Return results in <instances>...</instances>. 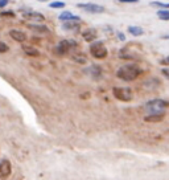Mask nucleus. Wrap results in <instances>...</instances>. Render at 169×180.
I'll use <instances>...</instances> for the list:
<instances>
[{"label": "nucleus", "mask_w": 169, "mask_h": 180, "mask_svg": "<svg viewBox=\"0 0 169 180\" xmlns=\"http://www.w3.org/2000/svg\"><path fill=\"white\" fill-rule=\"evenodd\" d=\"M142 74V69L138 66V65H134V64H131V65H124V66H120L118 72H116V77L120 78L122 81H134L139 77V75Z\"/></svg>", "instance_id": "obj_1"}, {"label": "nucleus", "mask_w": 169, "mask_h": 180, "mask_svg": "<svg viewBox=\"0 0 169 180\" xmlns=\"http://www.w3.org/2000/svg\"><path fill=\"white\" fill-rule=\"evenodd\" d=\"M169 106V102L164 101V99H152V101L147 102L144 105V110L148 114H160L164 113V110Z\"/></svg>", "instance_id": "obj_2"}, {"label": "nucleus", "mask_w": 169, "mask_h": 180, "mask_svg": "<svg viewBox=\"0 0 169 180\" xmlns=\"http://www.w3.org/2000/svg\"><path fill=\"white\" fill-rule=\"evenodd\" d=\"M90 53H91L92 57L102 60L104 57H107L108 50H107V48L104 46V44L102 41H96V42L90 45Z\"/></svg>", "instance_id": "obj_3"}, {"label": "nucleus", "mask_w": 169, "mask_h": 180, "mask_svg": "<svg viewBox=\"0 0 169 180\" xmlns=\"http://www.w3.org/2000/svg\"><path fill=\"white\" fill-rule=\"evenodd\" d=\"M112 94L116 99L119 101H123V102H130L134 94H132V90L130 87H114L112 89Z\"/></svg>", "instance_id": "obj_4"}, {"label": "nucleus", "mask_w": 169, "mask_h": 180, "mask_svg": "<svg viewBox=\"0 0 169 180\" xmlns=\"http://www.w3.org/2000/svg\"><path fill=\"white\" fill-rule=\"evenodd\" d=\"M75 48L77 46V42L75 41H71V40H63V41H59L57 45H56V49L54 52L57 53L58 56H63L66 53H69V50L71 48Z\"/></svg>", "instance_id": "obj_5"}, {"label": "nucleus", "mask_w": 169, "mask_h": 180, "mask_svg": "<svg viewBox=\"0 0 169 180\" xmlns=\"http://www.w3.org/2000/svg\"><path fill=\"white\" fill-rule=\"evenodd\" d=\"M77 7L81 8V9H84L88 13H103L104 12V7L94 3H79Z\"/></svg>", "instance_id": "obj_6"}, {"label": "nucleus", "mask_w": 169, "mask_h": 180, "mask_svg": "<svg viewBox=\"0 0 169 180\" xmlns=\"http://www.w3.org/2000/svg\"><path fill=\"white\" fill-rule=\"evenodd\" d=\"M12 172V166L7 159H3L0 163V178L2 179H7Z\"/></svg>", "instance_id": "obj_7"}, {"label": "nucleus", "mask_w": 169, "mask_h": 180, "mask_svg": "<svg viewBox=\"0 0 169 180\" xmlns=\"http://www.w3.org/2000/svg\"><path fill=\"white\" fill-rule=\"evenodd\" d=\"M24 17H25L27 20H29V21L32 23H42L44 20H45V17H44L42 13H38V12H24Z\"/></svg>", "instance_id": "obj_8"}, {"label": "nucleus", "mask_w": 169, "mask_h": 180, "mask_svg": "<svg viewBox=\"0 0 169 180\" xmlns=\"http://www.w3.org/2000/svg\"><path fill=\"white\" fill-rule=\"evenodd\" d=\"M9 36H11V39H13L15 41H17V42H24L27 40V35L21 31H17V29H12L9 32Z\"/></svg>", "instance_id": "obj_9"}, {"label": "nucleus", "mask_w": 169, "mask_h": 180, "mask_svg": "<svg viewBox=\"0 0 169 180\" xmlns=\"http://www.w3.org/2000/svg\"><path fill=\"white\" fill-rule=\"evenodd\" d=\"M58 17H59V20H62V21H79V20H81L78 16L73 15L69 11H63L62 13L58 16Z\"/></svg>", "instance_id": "obj_10"}, {"label": "nucleus", "mask_w": 169, "mask_h": 180, "mask_svg": "<svg viewBox=\"0 0 169 180\" xmlns=\"http://www.w3.org/2000/svg\"><path fill=\"white\" fill-rule=\"evenodd\" d=\"M82 37H83L84 41H87V42L94 41V40L96 39V31L94 29V28H88V29H86L82 33Z\"/></svg>", "instance_id": "obj_11"}, {"label": "nucleus", "mask_w": 169, "mask_h": 180, "mask_svg": "<svg viewBox=\"0 0 169 180\" xmlns=\"http://www.w3.org/2000/svg\"><path fill=\"white\" fill-rule=\"evenodd\" d=\"M23 50L29 57H40V50L32 45H23Z\"/></svg>", "instance_id": "obj_12"}, {"label": "nucleus", "mask_w": 169, "mask_h": 180, "mask_svg": "<svg viewBox=\"0 0 169 180\" xmlns=\"http://www.w3.org/2000/svg\"><path fill=\"white\" fill-rule=\"evenodd\" d=\"M164 117H165V114L164 113H160V114H147L146 117H144V121L146 122H160L163 121Z\"/></svg>", "instance_id": "obj_13"}, {"label": "nucleus", "mask_w": 169, "mask_h": 180, "mask_svg": "<svg viewBox=\"0 0 169 180\" xmlns=\"http://www.w3.org/2000/svg\"><path fill=\"white\" fill-rule=\"evenodd\" d=\"M62 27H63V29H66V31H78L79 29L78 21H66Z\"/></svg>", "instance_id": "obj_14"}, {"label": "nucleus", "mask_w": 169, "mask_h": 180, "mask_svg": "<svg viewBox=\"0 0 169 180\" xmlns=\"http://www.w3.org/2000/svg\"><path fill=\"white\" fill-rule=\"evenodd\" d=\"M128 32H130V35L132 36H142L144 35V29L142 27H128Z\"/></svg>", "instance_id": "obj_15"}, {"label": "nucleus", "mask_w": 169, "mask_h": 180, "mask_svg": "<svg viewBox=\"0 0 169 180\" xmlns=\"http://www.w3.org/2000/svg\"><path fill=\"white\" fill-rule=\"evenodd\" d=\"M157 16L160 20H164V21H168L169 20V9H160L157 12Z\"/></svg>", "instance_id": "obj_16"}, {"label": "nucleus", "mask_w": 169, "mask_h": 180, "mask_svg": "<svg viewBox=\"0 0 169 180\" xmlns=\"http://www.w3.org/2000/svg\"><path fill=\"white\" fill-rule=\"evenodd\" d=\"M31 28V29H33V31H38V32H48V28L45 25H37V24H29L28 25Z\"/></svg>", "instance_id": "obj_17"}, {"label": "nucleus", "mask_w": 169, "mask_h": 180, "mask_svg": "<svg viewBox=\"0 0 169 180\" xmlns=\"http://www.w3.org/2000/svg\"><path fill=\"white\" fill-rule=\"evenodd\" d=\"M152 7H157V8H163V9H169V3H161V2H152L151 3Z\"/></svg>", "instance_id": "obj_18"}, {"label": "nucleus", "mask_w": 169, "mask_h": 180, "mask_svg": "<svg viewBox=\"0 0 169 180\" xmlns=\"http://www.w3.org/2000/svg\"><path fill=\"white\" fill-rule=\"evenodd\" d=\"M49 7L50 8H63L65 7V3L63 2H53L49 4Z\"/></svg>", "instance_id": "obj_19"}, {"label": "nucleus", "mask_w": 169, "mask_h": 180, "mask_svg": "<svg viewBox=\"0 0 169 180\" xmlns=\"http://www.w3.org/2000/svg\"><path fill=\"white\" fill-rule=\"evenodd\" d=\"M8 52V45L5 42H0V53H5Z\"/></svg>", "instance_id": "obj_20"}, {"label": "nucleus", "mask_w": 169, "mask_h": 180, "mask_svg": "<svg viewBox=\"0 0 169 180\" xmlns=\"http://www.w3.org/2000/svg\"><path fill=\"white\" fill-rule=\"evenodd\" d=\"M2 16H3V17H15V13H13V12H5V11H3L2 12Z\"/></svg>", "instance_id": "obj_21"}, {"label": "nucleus", "mask_w": 169, "mask_h": 180, "mask_svg": "<svg viewBox=\"0 0 169 180\" xmlns=\"http://www.w3.org/2000/svg\"><path fill=\"white\" fill-rule=\"evenodd\" d=\"M8 4V0H0V8H4Z\"/></svg>", "instance_id": "obj_22"}, {"label": "nucleus", "mask_w": 169, "mask_h": 180, "mask_svg": "<svg viewBox=\"0 0 169 180\" xmlns=\"http://www.w3.org/2000/svg\"><path fill=\"white\" fill-rule=\"evenodd\" d=\"M120 3H138L139 0H119Z\"/></svg>", "instance_id": "obj_23"}, {"label": "nucleus", "mask_w": 169, "mask_h": 180, "mask_svg": "<svg viewBox=\"0 0 169 180\" xmlns=\"http://www.w3.org/2000/svg\"><path fill=\"white\" fill-rule=\"evenodd\" d=\"M161 64H163V65H169V57L161 60Z\"/></svg>", "instance_id": "obj_24"}, {"label": "nucleus", "mask_w": 169, "mask_h": 180, "mask_svg": "<svg viewBox=\"0 0 169 180\" xmlns=\"http://www.w3.org/2000/svg\"><path fill=\"white\" fill-rule=\"evenodd\" d=\"M163 74L169 79V69H164V70H163Z\"/></svg>", "instance_id": "obj_25"}, {"label": "nucleus", "mask_w": 169, "mask_h": 180, "mask_svg": "<svg viewBox=\"0 0 169 180\" xmlns=\"http://www.w3.org/2000/svg\"><path fill=\"white\" fill-rule=\"evenodd\" d=\"M118 36H119V39H120V40H124V39H126V37H124V35H123V33H120V32L118 33Z\"/></svg>", "instance_id": "obj_26"}, {"label": "nucleus", "mask_w": 169, "mask_h": 180, "mask_svg": "<svg viewBox=\"0 0 169 180\" xmlns=\"http://www.w3.org/2000/svg\"><path fill=\"white\" fill-rule=\"evenodd\" d=\"M163 39H165V40H169V35H167V36H163Z\"/></svg>", "instance_id": "obj_27"}]
</instances>
